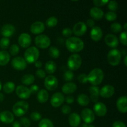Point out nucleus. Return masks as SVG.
Masks as SVG:
<instances>
[{
    "instance_id": "f257e3e1",
    "label": "nucleus",
    "mask_w": 127,
    "mask_h": 127,
    "mask_svg": "<svg viewBox=\"0 0 127 127\" xmlns=\"http://www.w3.org/2000/svg\"><path fill=\"white\" fill-rule=\"evenodd\" d=\"M66 48L72 53H78L83 50L84 47V42L81 38L76 37L68 38L65 42Z\"/></svg>"
},
{
    "instance_id": "f03ea898",
    "label": "nucleus",
    "mask_w": 127,
    "mask_h": 127,
    "mask_svg": "<svg viewBox=\"0 0 127 127\" xmlns=\"http://www.w3.org/2000/svg\"><path fill=\"white\" fill-rule=\"evenodd\" d=\"M104 77V72L100 68H94L88 75V81L93 86H97L102 82Z\"/></svg>"
},
{
    "instance_id": "7ed1b4c3",
    "label": "nucleus",
    "mask_w": 127,
    "mask_h": 127,
    "mask_svg": "<svg viewBox=\"0 0 127 127\" xmlns=\"http://www.w3.org/2000/svg\"><path fill=\"white\" fill-rule=\"evenodd\" d=\"M39 51L35 47H29L24 53V59L27 63H33L39 57Z\"/></svg>"
},
{
    "instance_id": "20e7f679",
    "label": "nucleus",
    "mask_w": 127,
    "mask_h": 127,
    "mask_svg": "<svg viewBox=\"0 0 127 127\" xmlns=\"http://www.w3.org/2000/svg\"><path fill=\"white\" fill-rule=\"evenodd\" d=\"M29 105V104L26 101H19L17 102L12 107L13 113L16 117H22L28 111Z\"/></svg>"
},
{
    "instance_id": "39448f33",
    "label": "nucleus",
    "mask_w": 127,
    "mask_h": 127,
    "mask_svg": "<svg viewBox=\"0 0 127 127\" xmlns=\"http://www.w3.org/2000/svg\"><path fill=\"white\" fill-rule=\"evenodd\" d=\"M121 58L122 53L116 48L110 50L107 54L108 62L113 66L119 65L121 61Z\"/></svg>"
},
{
    "instance_id": "423d86ee",
    "label": "nucleus",
    "mask_w": 127,
    "mask_h": 127,
    "mask_svg": "<svg viewBox=\"0 0 127 127\" xmlns=\"http://www.w3.org/2000/svg\"><path fill=\"white\" fill-rule=\"evenodd\" d=\"M68 68L70 71H76L81 67L82 64V58L80 55L78 54H73L68 58Z\"/></svg>"
},
{
    "instance_id": "0eeeda50",
    "label": "nucleus",
    "mask_w": 127,
    "mask_h": 127,
    "mask_svg": "<svg viewBox=\"0 0 127 127\" xmlns=\"http://www.w3.org/2000/svg\"><path fill=\"white\" fill-rule=\"evenodd\" d=\"M35 43L38 48L45 49L50 45L51 41L49 37L46 35H39L35 38Z\"/></svg>"
},
{
    "instance_id": "6e6552de",
    "label": "nucleus",
    "mask_w": 127,
    "mask_h": 127,
    "mask_svg": "<svg viewBox=\"0 0 127 127\" xmlns=\"http://www.w3.org/2000/svg\"><path fill=\"white\" fill-rule=\"evenodd\" d=\"M11 65L16 70L22 71L24 70L27 67V62L22 57H17L12 60Z\"/></svg>"
},
{
    "instance_id": "1a4fd4ad",
    "label": "nucleus",
    "mask_w": 127,
    "mask_h": 127,
    "mask_svg": "<svg viewBox=\"0 0 127 127\" xmlns=\"http://www.w3.org/2000/svg\"><path fill=\"white\" fill-rule=\"evenodd\" d=\"M44 85L46 89H48V91L55 90L58 85V79L54 76H48L45 79Z\"/></svg>"
},
{
    "instance_id": "9d476101",
    "label": "nucleus",
    "mask_w": 127,
    "mask_h": 127,
    "mask_svg": "<svg viewBox=\"0 0 127 127\" xmlns=\"http://www.w3.org/2000/svg\"><path fill=\"white\" fill-rule=\"evenodd\" d=\"M81 118L86 124H91L95 120V115L93 110L90 109H84L81 111Z\"/></svg>"
},
{
    "instance_id": "9b49d317",
    "label": "nucleus",
    "mask_w": 127,
    "mask_h": 127,
    "mask_svg": "<svg viewBox=\"0 0 127 127\" xmlns=\"http://www.w3.org/2000/svg\"><path fill=\"white\" fill-rule=\"evenodd\" d=\"M64 101V97L61 93H56L52 95L50 99V104L53 107H58Z\"/></svg>"
},
{
    "instance_id": "f8f14e48",
    "label": "nucleus",
    "mask_w": 127,
    "mask_h": 127,
    "mask_svg": "<svg viewBox=\"0 0 127 127\" xmlns=\"http://www.w3.org/2000/svg\"><path fill=\"white\" fill-rule=\"evenodd\" d=\"M16 93L17 96L22 99H27L31 95L30 89L23 85L18 86L16 88Z\"/></svg>"
},
{
    "instance_id": "ddd939ff",
    "label": "nucleus",
    "mask_w": 127,
    "mask_h": 127,
    "mask_svg": "<svg viewBox=\"0 0 127 127\" xmlns=\"http://www.w3.org/2000/svg\"><path fill=\"white\" fill-rule=\"evenodd\" d=\"M31 42H32V38L28 33H22L19 37V45L22 48H28L31 45Z\"/></svg>"
},
{
    "instance_id": "4468645a",
    "label": "nucleus",
    "mask_w": 127,
    "mask_h": 127,
    "mask_svg": "<svg viewBox=\"0 0 127 127\" xmlns=\"http://www.w3.org/2000/svg\"><path fill=\"white\" fill-rule=\"evenodd\" d=\"M87 26L84 22H77L73 28V32L75 35L78 37L83 36L86 32Z\"/></svg>"
},
{
    "instance_id": "2eb2a0df",
    "label": "nucleus",
    "mask_w": 127,
    "mask_h": 127,
    "mask_svg": "<svg viewBox=\"0 0 127 127\" xmlns=\"http://www.w3.org/2000/svg\"><path fill=\"white\" fill-rule=\"evenodd\" d=\"M115 93V89L111 85H105L100 89V95L104 98H110Z\"/></svg>"
},
{
    "instance_id": "dca6fc26",
    "label": "nucleus",
    "mask_w": 127,
    "mask_h": 127,
    "mask_svg": "<svg viewBox=\"0 0 127 127\" xmlns=\"http://www.w3.org/2000/svg\"><path fill=\"white\" fill-rule=\"evenodd\" d=\"M15 32V27L13 25L7 24L4 25L1 30V33L5 38L11 37Z\"/></svg>"
},
{
    "instance_id": "f3484780",
    "label": "nucleus",
    "mask_w": 127,
    "mask_h": 127,
    "mask_svg": "<svg viewBox=\"0 0 127 127\" xmlns=\"http://www.w3.org/2000/svg\"><path fill=\"white\" fill-rule=\"evenodd\" d=\"M94 111L95 114L99 117H104L106 115L107 109L104 103L96 102L94 106Z\"/></svg>"
},
{
    "instance_id": "a211bd4d",
    "label": "nucleus",
    "mask_w": 127,
    "mask_h": 127,
    "mask_svg": "<svg viewBox=\"0 0 127 127\" xmlns=\"http://www.w3.org/2000/svg\"><path fill=\"white\" fill-rule=\"evenodd\" d=\"M91 38L95 42L100 40L103 35V32L102 29L99 26H94L91 31Z\"/></svg>"
},
{
    "instance_id": "6ab92c4d",
    "label": "nucleus",
    "mask_w": 127,
    "mask_h": 127,
    "mask_svg": "<svg viewBox=\"0 0 127 127\" xmlns=\"http://www.w3.org/2000/svg\"><path fill=\"white\" fill-rule=\"evenodd\" d=\"M14 120V116L9 111H3L0 113V121L6 124H12Z\"/></svg>"
},
{
    "instance_id": "aec40b11",
    "label": "nucleus",
    "mask_w": 127,
    "mask_h": 127,
    "mask_svg": "<svg viewBox=\"0 0 127 127\" xmlns=\"http://www.w3.org/2000/svg\"><path fill=\"white\" fill-rule=\"evenodd\" d=\"M105 42L107 45L111 48H116L119 43L117 37L112 33H109L105 36Z\"/></svg>"
},
{
    "instance_id": "412c9836",
    "label": "nucleus",
    "mask_w": 127,
    "mask_h": 127,
    "mask_svg": "<svg viewBox=\"0 0 127 127\" xmlns=\"http://www.w3.org/2000/svg\"><path fill=\"white\" fill-rule=\"evenodd\" d=\"M44 24L40 21L35 22L31 25V32L33 34H40L42 33L45 31Z\"/></svg>"
},
{
    "instance_id": "4be33fe9",
    "label": "nucleus",
    "mask_w": 127,
    "mask_h": 127,
    "mask_svg": "<svg viewBox=\"0 0 127 127\" xmlns=\"http://www.w3.org/2000/svg\"><path fill=\"white\" fill-rule=\"evenodd\" d=\"M127 98L126 96H122L118 99L117 101V107L119 112L122 113H126L127 112Z\"/></svg>"
},
{
    "instance_id": "5701e85b",
    "label": "nucleus",
    "mask_w": 127,
    "mask_h": 127,
    "mask_svg": "<svg viewBox=\"0 0 127 127\" xmlns=\"http://www.w3.org/2000/svg\"><path fill=\"white\" fill-rule=\"evenodd\" d=\"M90 15L93 17V20L99 21L103 18L104 14L101 9L97 7H93L90 10Z\"/></svg>"
},
{
    "instance_id": "b1692460",
    "label": "nucleus",
    "mask_w": 127,
    "mask_h": 127,
    "mask_svg": "<svg viewBox=\"0 0 127 127\" xmlns=\"http://www.w3.org/2000/svg\"><path fill=\"white\" fill-rule=\"evenodd\" d=\"M77 86L75 83L69 82L64 84L62 86V91L64 94H71L74 93L76 91Z\"/></svg>"
},
{
    "instance_id": "393cba45",
    "label": "nucleus",
    "mask_w": 127,
    "mask_h": 127,
    "mask_svg": "<svg viewBox=\"0 0 127 127\" xmlns=\"http://www.w3.org/2000/svg\"><path fill=\"white\" fill-rule=\"evenodd\" d=\"M68 122L71 127H78L81 124V117L77 113H72L69 115Z\"/></svg>"
},
{
    "instance_id": "a878e982",
    "label": "nucleus",
    "mask_w": 127,
    "mask_h": 127,
    "mask_svg": "<svg viewBox=\"0 0 127 127\" xmlns=\"http://www.w3.org/2000/svg\"><path fill=\"white\" fill-rule=\"evenodd\" d=\"M89 93L91 94V99L93 102H97L99 100V97L100 95V89L99 87L95 86H92L89 88Z\"/></svg>"
},
{
    "instance_id": "bb28decb",
    "label": "nucleus",
    "mask_w": 127,
    "mask_h": 127,
    "mask_svg": "<svg viewBox=\"0 0 127 127\" xmlns=\"http://www.w3.org/2000/svg\"><path fill=\"white\" fill-rule=\"evenodd\" d=\"M11 56L8 52L2 50L0 52V66H6L10 60Z\"/></svg>"
},
{
    "instance_id": "cd10ccee",
    "label": "nucleus",
    "mask_w": 127,
    "mask_h": 127,
    "mask_svg": "<svg viewBox=\"0 0 127 127\" xmlns=\"http://www.w3.org/2000/svg\"><path fill=\"white\" fill-rule=\"evenodd\" d=\"M48 97H49V95L47 91L42 89V90L38 91L37 95V99L40 103H45L48 100Z\"/></svg>"
},
{
    "instance_id": "c85d7f7f",
    "label": "nucleus",
    "mask_w": 127,
    "mask_h": 127,
    "mask_svg": "<svg viewBox=\"0 0 127 127\" xmlns=\"http://www.w3.org/2000/svg\"><path fill=\"white\" fill-rule=\"evenodd\" d=\"M45 69L48 74H53L57 69V64L53 61H48L45 63Z\"/></svg>"
},
{
    "instance_id": "c756f323",
    "label": "nucleus",
    "mask_w": 127,
    "mask_h": 127,
    "mask_svg": "<svg viewBox=\"0 0 127 127\" xmlns=\"http://www.w3.org/2000/svg\"><path fill=\"white\" fill-rule=\"evenodd\" d=\"M77 101L78 104L81 106H86L89 104V98L84 94H80L77 97Z\"/></svg>"
},
{
    "instance_id": "7c9ffc66",
    "label": "nucleus",
    "mask_w": 127,
    "mask_h": 127,
    "mask_svg": "<svg viewBox=\"0 0 127 127\" xmlns=\"http://www.w3.org/2000/svg\"><path fill=\"white\" fill-rule=\"evenodd\" d=\"M35 81V77L34 76L31 74H27L26 75L23 76L21 78V82L23 84L26 86L31 85L33 84V82Z\"/></svg>"
},
{
    "instance_id": "2f4dec72",
    "label": "nucleus",
    "mask_w": 127,
    "mask_h": 127,
    "mask_svg": "<svg viewBox=\"0 0 127 127\" xmlns=\"http://www.w3.org/2000/svg\"><path fill=\"white\" fill-rule=\"evenodd\" d=\"M15 84L12 82H7L3 86V91L6 94H11L14 91Z\"/></svg>"
},
{
    "instance_id": "473e14b6",
    "label": "nucleus",
    "mask_w": 127,
    "mask_h": 127,
    "mask_svg": "<svg viewBox=\"0 0 127 127\" xmlns=\"http://www.w3.org/2000/svg\"><path fill=\"white\" fill-rule=\"evenodd\" d=\"M48 54L52 58H58L60 55V52L58 48L55 47H51L48 50Z\"/></svg>"
},
{
    "instance_id": "72a5a7b5",
    "label": "nucleus",
    "mask_w": 127,
    "mask_h": 127,
    "mask_svg": "<svg viewBox=\"0 0 127 127\" xmlns=\"http://www.w3.org/2000/svg\"><path fill=\"white\" fill-rule=\"evenodd\" d=\"M38 127H54L53 122L51 121L50 119H42L40 121L39 124H38Z\"/></svg>"
},
{
    "instance_id": "f704fd0d",
    "label": "nucleus",
    "mask_w": 127,
    "mask_h": 127,
    "mask_svg": "<svg viewBox=\"0 0 127 127\" xmlns=\"http://www.w3.org/2000/svg\"><path fill=\"white\" fill-rule=\"evenodd\" d=\"M57 24H58V19L57 17H54V16L48 18L46 21V25L47 26V27H55L57 26Z\"/></svg>"
},
{
    "instance_id": "c9c22d12",
    "label": "nucleus",
    "mask_w": 127,
    "mask_h": 127,
    "mask_svg": "<svg viewBox=\"0 0 127 127\" xmlns=\"http://www.w3.org/2000/svg\"><path fill=\"white\" fill-rule=\"evenodd\" d=\"M110 29L111 31L114 33H119V32H121L122 30V25L120 23L118 22H114V23L112 24L110 26Z\"/></svg>"
},
{
    "instance_id": "e433bc0d",
    "label": "nucleus",
    "mask_w": 127,
    "mask_h": 127,
    "mask_svg": "<svg viewBox=\"0 0 127 127\" xmlns=\"http://www.w3.org/2000/svg\"><path fill=\"white\" fill-rule=\"evenodd\" d=\"M10 44V41L8 38H5L3 37L0 40V47L2 49L6 50L9 47Z\"/></svg>"
},
{
    "instance_id": "4c0bfd02",
    "label": "nucleus",
    "mask_w": 127,
    "mask_h": 127,
    "mask_svg": "<svg viewBox=\"0 0 127 127\" xmlns=\"http://www.w3.org/2000/svg\"><path fill=\"white\" fill-rule=\"evenodd\" d=\"M105 17L108 21H114L116 20L117 17V15L115 12L109 11V12H107L105 14Z\"/></svg>"
},
{
    "instance_id": "58836bf2",
    "label": "nucleus",
    "mask_w": 127,
    "mask_h": 127,
    "mask_svg": "<svg viewBox=\"0 0 127 127\" xmlns=\"http://www.w3.org/2000/svg\"><path fill=\"white\" fill-rule=\"evenodd\" d=\"M9 52L11 55L16 56L19 52V47L16 44L12 45L9 48Z\"/></svg>"
},
{
    "instance_id": "ea45409f",
    "label": "nucleus",
    "mask_w": 127,
    "mask_h": 127,
    "mask_svg": "<svg viewBox=\"0 0 127 127\" xmlns=\"http://www.w3.org/2000/svg\"><path fill=\"white\" fill-rule=\"evenodd\" d=\"M63 78H64V80L66 81H71L74 78V74L71 71L68 70L64 73Z\"/></svg>"
},
{
    "instance_id": "a19ab883",
    "label": "nucleus",
    "mask_w": 127,
    "mask_h": 127,
    "mask_svg": "<svg viewBox=\"0 0 127 127\" xmlns=\"http://www.w3.org/2000/svg\"><path fill=\"white\" fill-rule=\"evenodd\" d=\"M108 8L110 10V11L115 12L118 9V3L115 1H109L108 2Z\"/></svg>"
},
{
    "instance_id": "79ce46f5",
    "label": "nucleus",
    "mask_w": 127,
    "mask_h": 127,
    "mask_svg": "<svg viewBox=\"0 0 127 127\" xmlns=\"http://www.w3.org/2000/svg\"><path fill=\"white\" fill-rule=\"evenodd\" d=\"M78 80L81 84H86L88 82V75L84 73L80 74L78 76Z\"/></svg>"
},
{
    "instance_id": "37998d69",
    "label": "nucleus",
    "mask_w": 127,
    "mask_h": 127,
    "mask_svg": "<svg viewBox=\"0 0 127 127\" xmlns=\"http://www.w3.org/2000/svg\"><path fill=\"white\" fill-rule=\"evenodd\" d=\"M20 124L24 127H29L31 125V121L27 117H22L20 120Z\"/></svg>"
},
{
    "instance_id": "c03bdc74",
    "label": "nucleus",
    "mask_w": 127,
    "mask_h": 127,
    "mask_svg": "<svg viewBox=\"0 0 127 127\" xmlns=\"http://www.w3.org/2000/svg\"><path fill=\"white\" fill-rule=\"evenodd\" d=\"M120 42L122 43L124 45H127V32H122L121 34L120 35Z\"/></svg>"
},
{
    "instance_id": "a18cd8bd",
    "label": "nucleus",
    "mask_w": 127,
    "mask_h": 127,
    "mask_svg": "<svg viewBox=\"0 0 127 127\" xmlns=\"http://www.w3.org/2000/svg\"><path fill=\"white\" fill-rule=\"evenodd\" d=\"M31 118L33 121H38V120H40L42 119V116H41L40 113L34 112H32L31 114Z\"/></svg>"
},
{
    "instance_id": "49530a36",
    "label": "nucleus",
    "mask_w": 127,
    "mask_h": 127,
    "mask_svg": "<svg viewBox=\"0 0 127 127\" xmlns=\"http://www.w3.org/2000/svg\"><path fill=\"white\" fill-rule=\"evenodd\" d=\"M72 33H73V31H72V30L70 28L66 27V28H64L62 31V34H63V35L66 37H68V38L71 37Z\"/></svg>"
},
{
    "instance_id": "de8ad7c7",
    "label": "nucleus",
    "mask_w": 127,
    "mask_h": 127,
    "mask_svg": "<svg viewBox=\"0 0 127 127\" xmlns=\"http://www.w3.org/2000/svg\"><path fill=\"white\" fill-rule=\"evenodd\" d=\"M36 75H37V76L38 78H40V79H43V78L46 77V73L43 69H38L36 71Z\"/></svg>"
},
{
    "instance_id": "09e8293b",
    "label": "nucleus",
    "mask_w": 127,
    "mask_h": 127,
    "mask_svg": "<svg viewBox=\"0 0 127 127\" xmlns=\"http://www.w3.org/2000/svg\"><path fill=\"white\" fill-rule=\"evenodd\" d=\"M109 2V1H104V0H94L93 1V3L97 6H102L106 4Z\"/></svg>"
},
{
    "instance_id": "8fccbe9b",
    "label": "nucleus",
    "mask_w": 127,
    "mask_h": 127,
    "mask_svg": "<svg viewBox=\"0 0 127 127\" xmlns=\"http://www.w3.org/2000/svg\"><path fill=\"white\" fill-rule=\"evenodd\" d=\"M62 112L64 114L66 115V114H70L71 112V107L68 105H64L62 107Z\"/></svg>"
},
{
    "instance_id": "3c124183",
    "label": "nucleus",
    "mask_w": 127,
    "mask_h": 127,
    "mask_svg": "<svg viewBox=\"0 0 127 127\" xmlns=\"http://www.w3.org/2000/svg\"><path fill=\"white\" fill-rule=\"evenodd\" d=\"M112 127H127L126 125L122 121H116L113 124Z\"/></svg>"
},
{
    "instance_id": "603ef678",
    "label": "nucleus",
    "mask_w": 127,
    "mask_h": 127,
    "mask_svg": "<svg viewBox=\"0 0 127 127\" xmlns=\"http://www.w3.org/2000/svg\"><path fill=\"white\" fill-rule=\"evenodd\" d=\"M30 91H31V94H35V93H38V89H39V88H38V86L37 85H32L31 86V88H30Z\"/></svg>"
},
{
    "instance_id": "864d4df0",
    "label": "nucleus",
    "mask_w": 127,
    "mask_h": 127,
    "mask_svg": "<svg viewBox=\"0 0 127 127\" xmlns=\"http://www.w3.org/2000/svg\"><path fill=\"white\" fill-rule=\"evenodd\" d=\"M86 26H88V27H94V25H95V22H94V20L93 19H89L86 22Z\"/></svg>"
},
{
    "instance_id": "5fc2aeb1",
    "label": "nucleus",
    "mask_w": 127,
    "mask_h": 127,
    "mask_svg": "<svg viewBox=\"0 0 127 127\" xmlns=\"http://www.w3.org/2000/svg\"><path fill=\"white\" fill-rule=\"evenodd\" d=\"M64 100L66 102V103L71 104H72V103L74 102V99L73 96H67L66 97L64 98Z\"/></svg>"
},
{
    "instance_id": "6e6d98bb",
    "label": "nucleus",
    "mask_w": 127,
    "mask_h": 127,
    "mask_svg": "<svg viewBox=\"0 0 127 127\" xmlns=\"http://www.w3.org/2000/svg\"><path fill=\"white\" fill-rule=\"evenodd\" d=\"M35 66L36 68H40L42 66V63L39 60H37L35 62Z\"/></svg>"
},
{
    "instance_id": "4d7b16f0",
    "label": "nucleus",
    "mask_w": 127,
    "mask_h": 127,
    "mask_svg": "<svg viewBox=\"0 0 127 127\" xmlns=\"http://www.w3.org/2000/svg\"><path fill=\"white\" fill-rule=\"evenodd\" d=\"M12 127H21V125L20 124V122H19L16 121V122H14L12 123Z\"/></svg>"
},
{
    "instance_id": "13d9d810",
    "label": "nucleus",
    "mask_w": 127,
    "mask_h": 127,
    "mask_svg": "<svg viewBox=\"0 0 127 127\" xmlns=\"http://www.w3.org/2000/svg\"><path fill=\"white\" fill-rule=\"evenodd\" d=\"M4 99V95L2 93H0V102L3 101Z\"/></svg>"
},
{
    "instance_id": "bf43d9fd",
    "label": "nucleus",
    "mask_w": 127,
    "mask_h": 127,
    "mask_svg": "<svg viewBox=\"0 0 127 127\" xmlns=\"http://www.w3.org/2000/svg\"><path fill=\"white\" fill-rule=\"evenodd\" d=\"M124 64H125V66H127V55L125 56V58H124Z\"/></svg>"
},
{
    "instance_id": "052dcab7",
    "label": "nucleus",
    "mask_w": 127,
    "mask_h": 127,
    "mask_svg": "<svg viewBox=\"0 0 127 127\" xmlns=\"http://www.w3.org/2000/svg\"><path fill=\"white\" fill-rule=\"evenodd\" d=\"M127 23H125V24H124V29L125 30V31H127Z\"/></svg>"
},
{
    "instance_id": "680f3d73",
    "label": "nucleus",
    "mask_w": 127,
    "mask_h": 127,
    "mask_svg": "<svg viewBox=\"0 0 127 127\" xmlns=\"http://www.w3.org/2000/svg\"><path fill=\"white\" fill-rule=\"evenodd\" d=\"M86 127H95L94 126V125H87Z\"/></svg>"
},
{
    "instance_id": "e2e57ef3",
    "label": "nucleus",
    "mask_w": 127,
    "mask_h": 127,
    "mask_svg": "<svg viewBox=\"0 0 127 127\" xmlns=\"http://www.w3.org/2000/svg\"><path fill=\"white\" fill-rule=\"evenodd\" d=\"M1 88H2V84H1V81H0V91H1Z\"/></svg>"
}]
</instances>
